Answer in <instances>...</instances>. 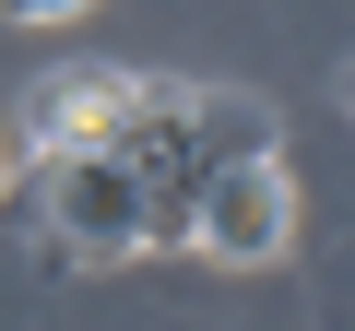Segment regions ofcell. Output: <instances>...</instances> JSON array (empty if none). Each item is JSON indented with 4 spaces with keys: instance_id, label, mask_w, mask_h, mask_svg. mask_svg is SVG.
I'll use <instances>...</instances> for the list:
<instances>
[{
    "instance_id": "3957f363",
    "label": "cell",
    "mask_w": 355,
    "mask_h": 331,
    "mask_svg": "<svg viewBox=\"0 0 355 331\" xmlns=\"http://www.w3.org/2000/svg\"><path fill=\"white\" fill-rule=\"evenodd\" d=\"M130 118H142V71H107V60H71V71H48L24 95L36 154H119Z\"/></svg>"
},
{
    "instance_id": "277c9868",
    "label": "cell",
    "mask_w": 355,
    "mask_h": 331,
    "mask_svg": "<svg viewBox=\"0 0 355 331\" xmlns=\"http://www.w3.org/2000/svg\"><path fill=\"white\" fill-rule=\"evenodd\" d=\"M60 12H95V0H0V24H60Z\"/></svg>"
},
{
    "instance_id": "5b68a950",
    "label": "cell",
    "mask_w": 355,
    "mask_h": 331,
    "mask_svg": "<svg viewBox=\"0 0 355 331\" xmlns=\"http://www.w3.org/2000/svg\"><path fill=\"white\" fill-rule=\"evenodd\" d=\"M343 118H355V71H343Z\"/></svg>"
},
{
    "instance_id": "7a4b0ae2",
    "label": "cell",
    "mask_w": 355,
    "mask_h": 331,
    "mask_svg": "<svg viewBox=\"0 0 355 331\" xmlns=\"http://www.w3.org/2000/svg\"><path fill=\"white\" fill-rule=\"evenodd\" d=\"M190 249H202V260H225V272L284 260V249H296V178H284L272 154L214 166V178H202V202H190Z\"/></svg>"
},
{
    "instance_id": "6da1fadb",
    "label": "cell",
    "mask_w": 355,
    "mask_h": 331,
    "mask_svg": "<svg viewBox=\"0 0 355 331\" xmlns=\"http://www.w3.org/2000/svg\"><path fill=\"white\" fill-rule=\"evenodd\" d=\"M36 225L71 237L83 260H130L154 249V190H142V166L130 154H36Z\"/></svg>"
}]
</instances>
